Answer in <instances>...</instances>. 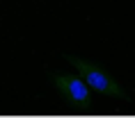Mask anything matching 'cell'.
<instances>
[{"label":"cell","instance_id":"cell-1","mask_svg":"<svg viewBox=\"0 0 135 118\" xmlns=\"http://www.w3.org/2000/svg\"><path fill=\"white\" fill-rule=\"evenodd\" d=\"M66 59H69V64L76 66L78 75L83 77V82H85L92 91L103 93V95H112V98H126L124 89H121L119 84L112 80V75H110L108 70H103L101 66H96V64H92V61H85V59H80V57H73V55H66Z\"/></svg>","mask_w":135,"mask_h":118},{"label":"cell","instance_id":"cell-2","mask_svg":"<svg viewBox=\"0 0 135 118\" xmlns=\"http://www.w3.org/2000/svg\"><path fill=\"white\" fill-rule=\"evenodd\" d=\"M55 89L60 91V95L64 98V102H69L73 109L78 111H87L92 107V93L89 86L83 82L80 75H66V73H55L50 75Z\"/></svg>","mask_w":135,"mask_h":118}]
</instances>
